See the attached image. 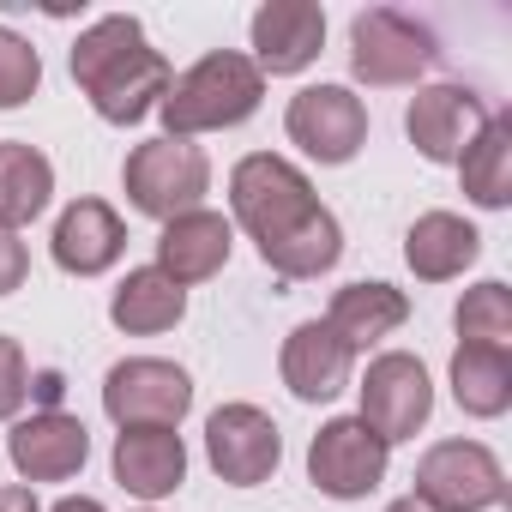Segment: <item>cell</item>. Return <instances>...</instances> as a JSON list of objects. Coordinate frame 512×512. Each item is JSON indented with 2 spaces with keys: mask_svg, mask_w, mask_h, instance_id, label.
<instances>
[{
  "mask_svg": "<svg viewBox=\"0 0 512 512\" xmlns=\"http://www.w3.org/2000/svg\"><path fill=\"white\" fill-rule=\"evenodd\" d=\"M229 211H235V223L253 235L260 260L284 284L326 278L344 260V229H338V217L320 205L314 181L290 157H272V151L241 157L229 169Z\"/></svg>",
  "mask_w": 512,
  "mask_h": 512,
  "instance_id": "obj_1",
  "label": "cell"
},
{
  "mask_svg": "<svg viewBox=\"0 0 512 512\" xmlns=\"http://www.w3.org/2000/svg\"><path fill=\"white\" fill-rule=\"evenodd\" d=\"M73 85L91 97V109L109 127H139L175 85L169 61L145 43V25L133 13H109L73 43Z\"/></svg>",
  "mask_w": 512,
  "mask_h": 512,
  "instance_id": "obj_2",
  "label": "cell"
},
{
  "mask_svg": "<svg viewBox=\"0 0 512 512\" xmlns=\"http://www.w3.org/2000/svg\"><path fill=\"white\" fill-rule=\"evenodd\" d=\"M266 103V79L241 49H217L205 61H193L169 97L157 103L163 115V139H193V133H223V127H241L253 121Z\"/></svg>",
  "mask_w": 512,
  "mask_h": 512,
  "instance_id": "obj_3",
  "label": "cell"
},
{
  "mask_svg": "<svg viewBox=\"0 0 512 512\" xmlns=\"http://www.w3.org/2000/svg\"><path fill=\"white\" fill-rule=\"evenodd\" d=\"M121 187H127V205L139 217H157V223H175L187 211H199V199L211 193V157L193 145V139H145L127 151V169H121Z\"/></svg>",
  "mask_w": 512,
  "mask_h": 512,
  "instance_id": "obj_4",
  "label": "cell"
},
{
  "mask_svg": "<svg viewBox=\"0 0 512 512\" xmlns=\"http://www.w3.org/2000/svg\"><path fill=\"white\" fill-rule=\"evenodd\" d=\"M434 31L398 7H368L356 13L350 25V73L374 91H392V85H416L428 67H434Z\"/></svg>",
  "mask_w": 512,
  "mask_h": 512,
  "instance_id": "obj_5",
  "label": "cell"
},
{
  "mask_svg": "<svg viewBox=\"0 0 512 512\" xmlns=\"http://www.w3.org/2000/svg\"><path fill=\"white\" fill-rule=\"evenodd\" d=\"M103 410L115 428H181L193 410V380L163 356H127L103 374Z\"/></svg>",
  "mask_w": 512,
  "mask_h": 512,
  "instance_id": "obj_6",
  "label": "cell"
},
{
  "mask_svg": "<svg viewBox=\"0 0 512 512\" xmlns=\"http://www.w3.org/2000/svg\"><path fill=\"white\" fill-rule=\"evenodd\" d=\"M416 500L434 512H488L506 500V470L482 440H440L416 458Z\"/></svg>",
  "mask_w": 512,
  "mask_h": 512,
  "instance_id": "obj_7",
  "label": "cell"
},
{
  "mask_svg": "<svg viewBox=\"0 0 512 512\" xmlns=\"http://www.w3.org/2000/svg\"><path fill=\"white\" fill-rule=\"evenodd\" d=\"M205 458L229 488H260L284 464V434L260 404H217L205 416Z\"/></svg>",
  "mask_w": 512,
  "mask_h": 512,
  "instance_id": "obj_8",
  "label": "cell"
},
{
  "mask_svg": "<svg viewBox=\"0 0 512 512\" xmlns=\"http://www.w3.org/2000/svg\"><path fill=\"white\" fill-rule=\"evenodd\" d=\"M284 133H290V145H302L314 163L338 169V163H350V157L368 145V103H362L350 85H308V91L290 97Z\"/></svg>",
  "mask_w": 512,
  "mask_h": 512,
  "instance_id": "obj_9",
  "label": "cell"
},
{
  "mask_svg": "<svg viewBox=\"0 0 512 512\" xmlns=\"http://www.w3.org/2000/svg\"><path fill=\"white\" fill-rule=\"evenodd\" d=\"M356 392H362V410H356V416H362L386 446L416 440V428H428V416H434V380H428V368H422L416 356H404V350L374 356Z\"/></svg>",
  "mask_w": 512,
  "mask_h": 512,
  "instance_id": "obj_10",
  "label": "cell"
},
{
  "mask_svg": "<svg viewBox=\"0 0 512 512\" xmlns=\"http://www.w3.org/2000/svg\"><path fill=\"white\" fill-rule=\"evenodd\" d=\"M386 458H392V446L362 416H332L308 440V476L332 500H368L386 482Z\"/></svg>",
  "mask_w": 512,
  "mask_h": 512,
  "instance_id": "obj_11",
  "label": "cell"
},
{
  "mask_svg": "<svg viewBox=\"0 0 512 512\" xmlns=\"http://www.w3.org/2000/svg\"><path fill=\"white\" fill-rule=\"evenodd\" d=\"M488 127V103L470 85H422L404 109V133L428 163H458Z\"/></svg>",
  "mask_w": 512,
  "mask_h": 512,
  "instance_id": "obj_12",
  "label": "cell"
},
{
  "mask_svg": "<svg viewBox=\"0 0 512 512\" xmlns=\"http://www.w3.org/2000/svg\"><path fill=\"white\" fill-rule=\"evenodd\" d=\"M253 67L260 79H290V73H308L326 49V13L314 0H266L260 13H253Z\"/></svg>",
  "mask_w": 512,
  "mask_h": 512,
  "instance_id": "obj_13",
  "label": "cell"
},
{
  "mask_svg": "<svg viewBox=\"0 0 512 512\" xmlns=\"http://www.w3.org/2000/svg\"><path fill=\"white\" fill-rule=\"evenodd\" d=\"M7 458L19 482H73L91 458V428L67 410H31L7 434Z\"/></svg>",
  "mask_w": 512,
  "mask_h": 512,
  "instance_id": "obj_14",
  "label": "cell"
},
{
  "mask_svg": "<svg viewBox=\"0 0 512 512\" xmlns=\"http://www.w3.org/2000/svg\"><path fill=\"white\" fill-rule=\"evenodd\" d=\"M49 253L67 278H103L109 266H121L127 253V223L109 199H73L61 217H55V235H49Z\"/></svg>",
  "mask_w": 512,
  "mask_h": 512,
  "instance_id": "obj_15",
  "label": "cell"
},
{
  "mask_svg": "<svg viewBox=\"0 0 512 512\" xmlns=\"http://www.w3.org/2000/svg\"><path fill=\"white\" fill-rule=\"evenodd\" d=\"M229 247H235V223L223 217V211H187V217H175V223H163V235H157V272L169 278V284H205V278H217L223 266H229Z\"/></svg>",
  "mask_w": 512,
  "mask_h": 512,
  "instance_id": "obj_16",
  "label": "cell"
},
{
  "mask_svg": "<svg viewBox=\"0 0 512 512\" xmlns=\"http://www.w3.org/2000/svg\"><path fill=\"white\" fill-rule=\"evenodd\" d=\"M350 368H356V356H350V344H344L326 320H302V326L284 338V356H278V374H284V386H290L302 404L338 398V392L350 386Z\"/></svg>",
  "mask_w": 512,
  "mask_h": 512,
  "instance_id": "obj_17",
  "label": "cell"
},
{
  "mask_svg": "<svg viewBox=\"0 0 512 512\" xmlns=\"http://www.w3.org/2000/svg\"><path fill=\"white\" fill-rule=\"evenodd\" d=\"M109 470H115V482L127 494L169 500L187 482V446H181L175 428H121L115 452H109Z\"/></svg>",
  "mask_w": 512,
  "mask_h": 512,
  "instance_id": "obj_18",
  "label": "cell"
},
{
  "mask_svg": "<svg viewBox=\"0 0 512 512\" xmlns=\"http://www.w3.org/2000/svg\"><path fill=\"white\" fill-rule=\"evenodd\" d=\"M482 253V235L476 223H464L458 211H422L404 235V266L422 278V284H452L464 278V266H476Z\"/></svg>",
  "mask_w": 512,
  "mask_h": 512,
  "instance_id": "obj_19",
  "label": "cell"
},
{
  "mask_svg": "<svg viewBox=\"0 0 512 512\" xmlns=\"http://www.w3.org/2000/svg\"><path fill=\"white\" fill-rule=\"evenodd\" d=\"M404 320H410V296L392 290V284H380V278L344 284V290L332 296V308H326V326L350 344V356L368 350V344H380V338H392Z\"/></svg>",
  "mask_w": 512,
  "mask_h": 512,
  "instance_id": "obj_20",
  "label": "cell"
},
{
  "mask_svg": "<svg viewBox=\"0 0 512 512\" xmlns=\"http://www.w3.org/2000/svg\"><path fill=\"white\" fill-rule=\"evenodd\" d=\"M181 314H187V290L169 284L157 266H133V272L115 284V296H109V320H115V332H127V338L175 332Z\"/></svg>",
  "mask_w": 512,
  "mask_h": 512,
  "instance_id": "obj_21",
  "label": "cell"
},
{
  "mask_svg": "<svg viewBox=\"0 0 512 512\" xmlns=\"http://www.w3.org/2000/svg\"><path fill=\"white\" fill-rule=\"evenodd\" d=\"M55 199V163L25 145V139H0V229H25L49 211Z\"/></svg>",
  "mask_w": 512,
  "mask_h": 512,
  "instance_id": "obj_22",
  "label": "cell"
},
{
  "mask_svg": "<svg viewBox=\"0 0 512 512\" xmlns=\"http://www.w3.org/2000/svg\"><path fill=\"white\" fill-rule=\"evenodd\" d=\"M458 181H464V199L482 211L512 205V115H488L476 145L458 157Z\"/></svg>",
  "mask_w": 512,
  "mask_h": 512,
  "instance_id": "obj_23",
  "label": "cell"
},
{
  "mask_svg": "<svg viewBox=\"0 0 512 512\" xmlns=\"http://www.w3.org/2000/svg\"><path fill=\"white\" fill-rule=\"evenodd\" d=\"M452 398L476 422L506 416L512 410V356L506 350H482V344H458L452 350Z\"/></svg>",
  "mask_w": 512,
  "mask_h": 512,
  "instance_id": "obj_24",
  "label": "cell"
},
{
  "mask_svg": "<svg viewBox=\"0 0 512 512\" xmlns=\"http://www.w3.org/2000/svg\"><path fill=\"white\" fill-rule=\"evenodd\" d=\"M452 326H458V338H464V344L512 350V290H506L500 278H488V284L464 290V302H458Z\"/></svg>",
  "mask_w": 512,
  "mask_h": 512,
  "instance_id": "obj_25",
  "label": "cell"
},
{
  "mask_svg": "<svg viewBox=\"0 0 512 512\" xmlns=\"http://www.w3.org/2000/svg\"><path fill=\"white\" fill-rule=\"evenodd\" d=\"M37 85H43V55L19 31L0 25V109H25Z\"/></svg>",
  "mask_w": 512,
  "mask_h": 512,
  "instance_id": "obj_26",
  "label": "cell"
},
{
  "mask_svg": "<svg viewBox=\"0 0 512 512\" xmlns=\"http://www.w3.org/2000/svg\"><path fill=\"white\" fill-rule=\"evenodd\" d=\"M25 398H31V362H25L19 338L0 332V422H13L25 410Z\"/></svg>",
  "mask_w": 512,
  "mask_h": 512,
  "instance_id": "obj_27",
  "label": "cell"
},
{
  "mask_svg": "<svg viewBox=\"0 0 512 512\" xmlns=\"http://www.w3.org/2000/svg\"><path fill=\"white\" fill-rule=\"evenodd\" d=\"M25 278H31V247L13 229H0V296L25 290Z\"/></svg>",
  "mask_w": 512,
  "mask_h": 512,
  "instance_id": "obj_28",
  "label": "cell"
},
{
  "mask_svg": "<svg viewBox=\"0 0 512 512\" xmlns=\"http://www.w3.org/2000/svg\"><path fill=\"white\" fill-rule=\"evenodd\" d=\"M0 512H43L25 482H0Z\"/></svg>",
  "mask_w": 512,
  "mask_h": 512,
  "instance_id": "obj_29",
  "label": "cell"
},
{
  "mask_svg": "<svg viewBox=\"0 0 512 512\" xmlns=\"http://www.w3.org/2000/svg\"><path fill=\"white\" fill-rule=\"evenodd\" d=\"M31 392L43 398V410H61V374H55V368H49V374H37V380H31Z\"/></svg>",
  "mask_w": 512,
  "mask_h": 512,
  "instance_id": "obj_30",
  "label": "cell"
},
{
  "mask_svg": "<svg viewBox=\"0 0 512 512\" xmlns=\"http://www.w3.org/2000/svg\"><path fill=\"white\" fill-rule=\"evenodd\" d=\"M49 512H103V500H91V494H67V500H55Z\"/></svg>",
  "mask_w": 512,
  "mask_h": 512,
  "instance_id": "obj_31",
  "label": "cell"
},
{
  "mask_svg": "<svg viewBox=\"0 0 512 512\" xmlns=\"http://www.w3.org/2000/svg\"><path fill=\"white\" fill-rule=\"evenodd\" d=\"M386 512H434V506H422V500H416V494H404V500H392V506H386Z\"/></svg>",
  "mask_w": 512,
  "mask_h": 512,
  "instance_id": "obj_32",
  "label": "cell"
}]
</instances>
